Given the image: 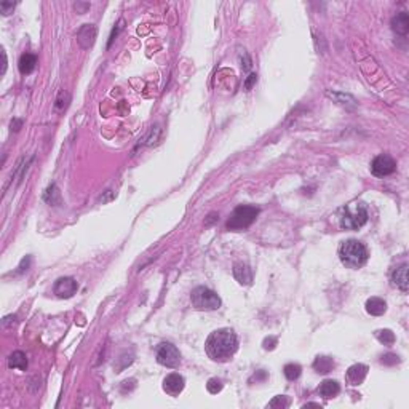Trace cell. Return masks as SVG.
Wrapping results in <instances>:
<instances>
[{
    "label": "cell",
    "mask_w": 409,
    "mask_h": 409,
    "mask_svg": "<svg viewBox=\"0 0 409 409\" xmlns=\"http://www.w3.org/2000/svg\"><path fill=\"white\" fill-rule=\"evenodd\" d=\"M205 349L211 360L224 363L232 360L236 349H239V340H236V336L230 328H221L209 334Z\"/></svg>",
    "instance_id": "obj_1"
},
{
    "label": "cell",
    "mask_w": 409,
    "mask_h": 409,
    "mask_svg": "<svg viewBox=\"0 0 409 409\" xmlns=\"http://www.w3.org/2000/svg\"><path fill=\"white\" fill-rule=\"evenodd\" d=\"M339 257H340V262L344 264L346 267L360 269L366 264L369 253H368V248L361 242L346 240V242H342L339 246Z\"/></svg>",
    "instance_id": "obj_2"
},
{
    "label": "cell",
    "mask_w": 409,
    "mask_h": 409,
    "mask_svg": "<svg viewBox=\"0 0 409 409\" xmlns=\"http://www.w3.org/2000/svg\"><path fill=\"white\" fill-rule=\"evenodd\" d=\"M368 222V208L361 202H352L339 211V224L346 230H358Z\"/></svg>",
    "instance_id": "obj_3"
},
{
    "label": "cell",
    "mask_w": 409,
    "mask_h": 409,
    "mask_svg": "<svg viewBox=\"0 0 409 409\" xmlns=\"http://www.w3.org/2000/svg\"><path fill=\"white\" fill-rule=\"evenodd\" d=\"M259 214V209L256 206L249 205H242L233 209L230 219L227 221V229L229 230H245L256 221Z\"/></svg>",
    "instance_id": "obj_4"
},
{
    "label": "cell",
    "mask_w": 409,
    "mask_h": 409,
    "mask_svg": "<svg viewBox=\"0 0 409 409\" xmlns=\"http://www.w3.org/2000/svg\"><path fill=\"white\" fill-rule=\"evenodd\" d=\"M192 306L197 310H218L221 307L219 296L206 286H199L192 291Z\"/></svg>",
    "instance_id": "obj_5"
},
{
    "label": "cell",
    "mask_w": 409,
    "mask_h": 409,
    "mask_svg": "<svg viewBox=\"0 0 409 409\" xmlns=\"http://www.w3.org/2000/svg\"><path fill=\"white\" fill-rule=\"evenodd\" d=\"M157 361L166 368H176L181 363V353L173 344L163 342L157 347Z\"/></svg>",
    "instance_id": "obj_6"
},
{
    "label": "cell",
    "mask_w": 409,
    "mask_h": 409,
    "mask_svg": "<svg viewBox=\"0 0 409 409\" xmlns=\"http://www.w3.org/2000/svg\"><path fill=\"white\" fill-rule=\"evenodd\" d=\"M397 171V162L387 154L377 155L371 162V173L377 178H384Z\"/></svg>",
    "instance_id": "obj_7"
},
{
    "label": "cell",
    "mask_w": 409,
    "mask_h": 409,
    "mask_svg": "<svg viewBox=\"0 0 409 409\" xmlns=\"http://www.w3.org/2000/svg\"><path fill=\"white\" fill-rule=\"evenodd\" d=\"M77 289H78L77 282L74 278H71V276H64V278H59L55 283V286H53V293L61 299H69L77 293Z\"/></svg>",
    "instance_id": "obj_8"
},
{
    "label": "cell",
    "mask_w": 409,
    "mask_h": 409,
    "mask_svg": "<svg viewBox=\"0 0 409 409\" xmlns=\"http://www.w3.org/2000/svg\"><path fill=\"white\" fill-rule=\"evenodd\" d=\"M184 384H186V382H184V377L176 374V373H173V374H169V376L165 377L163 390L168 395H171V397H178V395L184 390Z\"/></svg>",
    "instance_id": "obj_9"
},
{
    "label": "cell",
    "mask_w": 409,
    "mask_h": 409,
    "mask_svg": "<svg viewBox=\"0 0 409 409\" xmlns=\"http://www.w3.org/2000/svg\"><path fill=\"white\" fill-rule=\"evenodd\" d=\"M95 38H96V28L93 24H83L80 31L77 32V42L80 44L82 48L93 47Z\"/></svg>",
    "instance_id": "obj_10"
},
{
    "label": "cell",
    "mask_w": 409,
    "mask_h": 409,
    "mask_svg": "<svg viewBox=\"0 0 409 409\" xmlns=\"http://www.w3.org/2000/svg\"><path fill=\"white\" fill-rule=\"evenodd\" d=\"M368 376V366L366 364H353L349 368V371H347V379L352 385H360L363 384V380L366 379Z\"/></svg>",
    "instance_id": "obj_11"
},
{
    "label": "cell",
    "mask_w": 409,
    "mask_h": 409,
    "mask_svg": "<svg viewBox=\"0 0 409 409\" xmlns=\"http://www.w3.org/2000/svg\"><path fill=\"white\" fill-rule=\"evenodd\" d=\"M392 283L393 286L400 288L403 293H407L409 282H407V264H403L398 269H395L392 273Z\"/></svg>",
    "instance_id": "obj_12"
},
{
    "label": "cell",
    "mask_w": 409,
    "mask_h": 409,
    "mask_svg": "<svg viewBox=\"0 0 409 409\" xmlns=\"http://www.w3.org/2000/svg\"><path fill=\"white\" fill-rule=\"evenodd\" d=\"M339 392H340V385L337 384L336 380H333V379L323 380L321 384H320V387H318V393L321 395L323 398H326V400H331V398L337 397Z\"/></svg>",
    "instance_id": "obj_13"
},
{
    "label": "cell",
    "mask_w": 409,
    "mask_h": 409,
    "mask_svg": "<svg viewBox=\"0 0 409 409\" xmlns=\"http://www.w3.org/2000/svg\"><path fill=\"white\" fill-rule=\"evenodd\" d=\"M233 276L236 278V282L242 283V285H251V282H253V272L246 264H235Z\"/></svg>",
    "instance_id": "obj_14"
},
{
    "label": "cell",
    "mask_w": 409,
    "mask_h": 409,
    "mask_svg": "<svg viewBox=\"0 0 409 409\" xmlns=\"http://www.w3.org/2000/svg\"><path fill=\"white\" fill-rule=\"evenodd\" d=\"M392 29L400 34V35H406L409 31V15L404 11L397 13V16H393L392 19Z\"/></svg>",
    "instance_id": "obj_15"
},
{
    "label": "cell",
    "mask_w": 409,
    "mask_h": 409,
    "mask_svg": "<svg viewBox=\"0 0 409 409\" xmlns=\"http://www.w3.org/2000/svg\"><path fill=\"white\" fill-rule=\"evenodd\" d=\"M387 310V304L384 299L380 297H371L366 300V312L369 315H374V316H380L384 315Z\"/></svg>",
    "instance_id": "obj_16"
},
{
    "label": "cell",
    "mask_w": 409,
    "mask_h": 409,
    "mask_svg": "<svg viewBox=\"0 0 409 409\" xmlns=\"http://www.w3.org/2000/svg\"><path fill=\"white\" fill-rule=\"evenodd\" d=\"M19 72L28 75L31 72H34L35 66H37V56L35 55H31V53H24V55L19 58Z\"/></svg>",
    "instance_id": "obj_17"
},
{
    "label": "cell",
    "mask_w": 409,
    "mask_h": 409,
    "mask_svg": "<svg viewBox=\"0 0 409 409\" xmlns=\"http://www.w3.org/2000/svg\"><path fill=\"white\" fill-rule=\"evenodd\" d=\"M8 366L11 369H19V371H26L28 369V357L23 352H13L8 358Z\"/></svg>",
    "instance_id": "obj_18"
},
{
    "label": "cell",
    "mask_w": 409,
    "mask_h": 409,
    "mask_svg": "<svg viewBox=\"0 0 409 409\" xmlns=\"http://www.w3.org/2000/svg\"><path fill=\"white\" fill-rule=\"evenodd\" d=\"M334 368V361L329 357H316V360L313 361V369L320 374H326Z\"/></svg>",
    "instance_id": "obj_19"
},
{
    "label": "cell",
    "mask_w": 409,
    "mask_h": 409,
    "mask_svg": "<svg viewBox=\"0 0 409 409\" xmlns=\"http://www.w3.org/2000/svg\"><path fill=\"white\" fill-rule=\"evenodd\" d=\"M283 373H285V376H286L288 380H296V379H299V376H300V373H302V369H300V366L296 364V363H289V364H286V366L283 368Z\"/></svg>",
    "instance_id": "obj_20"
},
{
    "label": "cell",
    "mask_w": 409,
    "mask_h": 409,
    "mask_svg": "<svg viewBox=\"0 0 409 409\" xmlns=\"http://www.w3.org/2000/svg\"><path fill=\"white\" fill-rule=\"evenodd\" d=\"M376 336L384 346H392L395 342V334L390 331V329H380V331L376 333Z\"/></svg>",
    "instance_id": "obj_21"
},
{
    "label": "cell",
    "mask_w": 409,
    "mask_h": 409,
    "mask_svg": "<svg viewBox=\"0 0 409 409\" xmlns=\"http://www.w3.org/2000/svg\"><path fill=\"white\" fill-rule=\"evenodd\" d=\"M289 406V400L282 395V397H275L270 403H269V407H288Z\"/></svg>",
    "instance_id": "obj_22"
},
{
    "label": "cell",
    "mask_w": 409,
    "mask_h": 409,
    "mask_svg": "<svg viewBox=\"0 0 409 409\" xmlns=\"http://www.w3.org/2000/svg\"><path fill=\"white\" fill-rule=\"evenodd\" d=\"M380 363L382 364H387V366H393V364H398L400 363V357L395 353H387L384 357L380 358Z\"/></svg>",
    "instance_id": "obj_23"
},
{
    "label": "cell",
    "mask_w": 409,
    "mask_h": 409,
    "mask_svg": "<svg viewBox=\"0 0 409 409\" xmlns=\"http://www.w3.org/2000/svg\"><path fill=\"white\" fill-rule=\"evenodd\" d=\"M206 389H208V392L209 393H218V392H221L222 390V382L221 380H218V379H209L208 380V384H206Z\"/></svg>",
    "instance_id": "obj_24"
},
{
    "label": "cell",
    "mask_w": 409,
    "mask_h": 409,
    "mask_svg": "<svg viewBox=\"0 0 409 409\" xmlns=\"http://www.w3.org/2000/svg\"><path fill=\"white\" fill-rule=\"evenodd\" d=\"M68 101H69V96L66 91H61L58 99H56V111H64L66 107H68Z\"/></svg>",
    "instance_id": "obj_25"
},
{
    "label": "cell",
    "mask_w": 409,
    "mask_h": 409,
    "mask_svg": "<svg viewBox=\"0 0 409 409\" xmlns=\"http://www.w3.org/2000/svg\"><path fill=\"white\" fill-rule=\"evenodd\" d=\"M13 8H15V4L13 2H2L0 4V11L4 13V15H10V13H13Z\"/></svg>",
    "instance_id": "obj_26"
},
{
    "label": "cell",
    "mask_w": 409,
    "mask_h": 409,
    "mask_svg": "<svg viewBox=\"0 0 409 409\" xmlns=\"http://www.w3.org/2000/svg\"><path fill=\"white\" fill-rule=\"evenodd\" d=\"M122 29H123V19H122L120 23H118V26H117V29H114V31H112V34H111V38H109V44H107V47H111V45H112V42L115 40V37L118 35V32H120Z\"/></svg>",
    "instance_id": "obj_27"
},
{
    "label": "cell",
    "mask_w": 409,
    "mask_h": 409,
    "mask_svg": "<svg viewBox=\"0 0 409 409\" xmlns=\"http://www.w3.org/2000/svg\"><path fill=\"white\" fill-rule=\"evenodd\" d=\"M256 80H257V75L256 74H249L248 78H246V82H245V88L246 90H251L253 85L256 83Z\"/></svg>",
    "instance_id": "obj_28"
},
{
    "label": "cell",
    "mask_w": 409,
    "mask_h": 409,
    "mask_svg": "<svg viewBox=\"0 0 409 409\" xmlns=\"http://www.w3.org/2000/svg\"><path fill=\"white\" fill-rule=\"evenodd\" d=\"M273 344H276V340H275L273 337H270V339H266V340H264V349L272 350V349L275 347Z\"/></svg>",
    "instance_id": "obj_29"
}]
</instances>
